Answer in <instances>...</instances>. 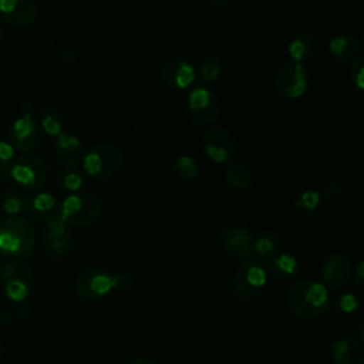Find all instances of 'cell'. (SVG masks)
<instances>
[{"label": "cell", "mask_w": 364, "mask_h": 364, "mask_svg": "<svg viewBox=\"0 0 364 364\" xmlns=\"http://www.w3.org/2000/svg\"><path fill=\"white\" fill-rule=\"evenodd\" d=\"M331 355L336 364H364L363 344L353 337L337 340L331 347Z\"/></svg>", "instance_id": "cell-20"}, {"label": "cell", "mask_w": 364, "mask_h": 364, "mask_svg": "<svg viewBox=\"0 0 364 364\" xmlns=\"http://www.w3.org/2000/svg\"><path fill=\"white\" fill-rule=\"evenodd\" d=\"M34 284L33 273L23 262H9L0 272V287L13 301H23L31 293Z\"/></svg>", "instance_id": "cell-6"}, {"label": "cell", "mask_w": 364, "mask_h": 364, "mask_svg": "<svg viewBox=\"0 0 364 364\" xmlns=\"http://www.w3.org/2000/svg\"><path fill=\"white\" fill-rule=\"evenodd\" d=\"M361 282H363V262H360L357 266V283L361 284Z\"/></svg>", "instance_id": "cell-38"}, {"label": "cell", "mask_w": 364, "mask_h": 364, "mask_svg": "<svg viewBox=\"0 0 364 364\" xmlns=\"http://www.w3.org/2000/svg\"><path fill=\"white\" fill-rule=\"evenodd\" d=\"M85 152L87 151L78 136L67 132H63L57 136L55 155L61 164L70 168H75L82 162Z\"/></svg>", "instance_id": "cell-18"}, {"label": "cell", "mask_w": 364, "mask_h": 364, "mask_svg": "<svg viewBox=\"0 0 364 364\" xmlns=\"http://www.w3.org/2000/svg\"><path fill=\"white\" fill-rule=\"evenodd\" d=\"M124 155L121 149L109 142H102L85 152L82 159L84 171L97 179H108L114 176L122 166Z\"/></svg>", "instance_id": "cell-4"}, {"label": "cell", "mask_w": 364, "mask_h": 364, "mask_svg": "<svg viewBox=\"0 0 364 364\" xmlns=\"http://www.w3.org/2000/svg\"><path fill=\"white\" fill-rule=\"evenodd\" d=\"M27 212L30 216L38 222H46L50 218L60 213V208L57 205L55 198L51 193L41 192L27 202Z\"/></svg>", "instance_id": "cell-22"}, {"label": "cell", "mask_w": 364, "mask_h": 364, "mask_svg": "<svg viewBox=\"0 0 364 364\" xmlns=\"http://www.w3.org/2000/svg\"><path fill=\"white\" fill-rule=\"evenodd\" d=\"M102 212L100 198L88 191H78L67 196L61 206L60 215L63 220L75 228H87L98 220Z\"/></svg>", "instance_id": "cell-3"}, {"label": "cell", "mask_w": 364, "mask_h": 364, "mask_svg": "<svg viewBox=\"0 0 364 364\" xmlns=\"http://www.w3.org/2000/svg\"><path fill=\"white\" fill-rule=\"evenodd\" d=\"M202 145L206 156L216 164L230 161L236 154V139L232 132L222 127L209 128L202 138Z\"/></svg>", "instance_id": "cell-11"}, {"label": "cell", "mask_w": 364, "mask_h": 364, "mask_svg": "<svg viewBox=\"0 0 364 364\" xmlns=\"http://www.w3.org/2000/svg\"><path fill=\"white\" fill-rule=\"evenodd\" d=\"M118 284H121L119 276H109L98 267H88L77 277V291L87 300L102 299Z\"/></svg>", "instance_id": "cell-10"}, {"label": "cell", "mask_w": 364, "mask_h": 364, "mask_svg": "<svg viewBox=\"0 0 364 364\" xmlns=\"http://www.w3.org/2000/svg\"><path fill=\"white\" fill-rule=\"evenodd\" d=\"M338 304H340V309L347 311V313H351L354 311L357 307H358V300L354 294L351 293H346L341 296V299L338 300Z\"/></svg>", "instance_id": "cell-35"}, {"label": "cell", "mask_w": 364, "mask_h": 364, "mask_svg": "<svg viewBox=\"0 0 364 364\" xmlns=\"http://www.w3.org/2000/svg\"><path fill=\"white\" fill-rule=\"evenodd\" d=\"M10 176L26 189H40L48 178V168L43 159L31 154H23L10 166Z\"/></svg>", "instance_id": "cell-8"}, {"label": "cell", "mask_w": 364, "mask_h": 364, "mask_svg": "<svg viewBox=\"0 0 364 364\" xmlns=\"http://www.w3.org/2000/svg\"><path fill=\"white\" fill-rule=\"evenodd\" d=\"M321 202H323V198L318 191L307 189V191H303L296 198L291 209H293V213L299 218H310L318 210Z\"/></svg>", "instance_id": "cell-23"}, {"label": "cell", "mask_w": 364, "mask_h": 364, "mask_svg": "<svg viewBox=\"0 0 364 364\" xmlns=\"http://www.w3.org/2000/svg\"><path fill=\"white\" fill-rule=\"evenodd\" d=\"M222 70H223V63H222L220 57L210 54V55H206L200 61L198 74H199V78L202 82L209 84V82L216 81L220 77Z\"/></svg>", "instance_id": "cell-26"}, {"label": "cell", "mask_w": 364, "mask_h": 364, "mask_svg": "<svg viewBox=\"0 0 364 364\" xmlns=\"http://www.w3.org/2000/svg\"><path fill=\"white\" fill-rule=\"evenodd\" d=\"M361 50V44L357 37L341 34L336 36L328 41V53L341 63L354 60Z\"/></svg>", "instance_id": "cell-21"}, {"label": "cell", "mask_w": 364, "mask_h": 364, "mask_svg": "<svg viewBox=\"0 0 364 364\" xmlns=\"http://www.w3.org/2000/svg\"><path fill=\"white\" fill-rule=\"evenodd\" d=\"M44 243L47 250L57 256L70 250L73 237L68 225L63 220L60 213L44 222Z\"/></svg>", "instance_id": "cell-14"}, {"label": "cell", "mask_w": 364, "mask_h": 364, "mask_svg": "<svg viewBox=\"0 0 364 364\" xmlns=\"http://www.w3.org/2000/svg\"><path fill=\"white\" fill-rule=\"evenodd\" d=\"M267 282L264 267L256 260H246L233 274L232 287L237 297L243 300L259 296Z\"/></svg>", "instance_id": "cell-9"}, {"label": "cell", "mask_w": 364, "mask_h": 364, "mask_svg": "<svg viewBox=\"0 0 364 364\" xmlns=\"http://www.w3.org/2000/svg\"><path fill=\"white\" fill-rule=\"evenodd\" d=\"M37 16L31 0H0V18L13 27L30 26Z\"/></svg>", "instance_id": "cell-15"}, {"label": "cell", "mask_w": 364, "mask_h": 364, "mask_svg": "<svg viewBox=\"0 0 364 364\" xmlns=\"http://www.w3.org/2000/svg\"><path fill=\"white\" fill-rule=\"evenodd\" d=\"M159 77L168 87L185 90L192 85L196 71L188 58L182 55H169L161 63Z\"/></svg>", "instance_id": "cell-12"}, {"label": "cell", "mask_w": 364, "mask_h": 364, "mask_svg": "<svg viewBox=\"0 0 364 364\" xmlns=\"http://www.w3.org/2000/svg\"><path fill=\"white\" fill-rule=\"evenodd\" d=\"M318 192H320L323 200L324 199H327V200L337 199L343 193V185L337 181H328L321 186V189Z\"/></svg>", "instance_id": "cell-33"}, {"label": "cell", "mask_w": 364, "mask_h": 364, "mask_svg": "<svg viewBox=\"0 0 364 364\" xmlns=\"http://www.w3.org/2000/svg\"><path fill=\"white\" fill-rule=\"evenodd\" d=\"M350 77L353 85H355L358 90L364 88V57L357 55L351 65H350Z\"/></svg>", "instance_id": "cell-32"}, {"label": "cell", "mask_w": 364, "mask_h": 364, "mask_svg": "<svg viewBox=\"0 0 364 364\" xmlns=\"http://www.w3.org/2000/svg\"><path fill=\"white\" fill-rule=\"evenodd\" d=\"M287 303L297 317L316 318L328 306V291L324 284L316 280H301L290 289Z\"/></svg>", "instance_id": "cell-1"}, {"label": "cell", "mask_w": 364, "mask_h": 364, "mask_svg": "<svg viewBox=\"0 0 364 364\" xmlns=\"http://www.w3.org/2000/svg\"><path fill=\"white\" fill-rule=\"evenodd\" d=\"M41 129L50 136H58L64 132V118L63 115L53 108H47L40 115Z\"/></svg>", "instance_id": "cell-27"}, {"label": "cell", "mask_w": 364, "mask_h": 364, "mask_svg": "<svg viewBox=\"0 0 364 364\" xmlns=\"http://www.w3.org/2000/svg\"><path fill=\"white\" fill-rule=\"evenodd\" d=\"M173 169L179 176H182L183 179H188V181L196 179V176L199 175V166H198L196 161L189 155L178 156L173 162Z\"/></svg>", "instance_id": "cell-29"}, {"label": "cell", "mask_w": 364, "mask_h": 364, "mask_svg": "<svg viewBox=\"0 0 364 364\" xmlns=\"http://www.w3.org/2000/svg\"><path fill=\"white\" fill-rule=\"evenodd\" d=\"M36 247V233L28 220L21 216H9L0 222V252L24 259Z\"/></svg>", "instance_id": "cell-2"}, {"label": "cell", "mask_w": 364, "mask_h": 364, "mask_svg": "<svg viewBox=\"0 0 364 364\" xmlns=\"http://www.w3.org/2000/svg\"><path fill=\"white\" fill-rule=\"evenodd\" d=\"M226 183L233 191H246L252 185L250 169L237 162H232L226 166Z\"/></svg>", "instance_id": "cell-25"}, {"label": "cell", "mask_w": 364, "mask_h": 364, "mask_svg": "<svg viewBox=\"0 0 364 364\" xmlns=\"http://www.w3.org/2000/svg\"><path fill=\"white\" fill-rule=\"evenodd\" d=\"M225 249L236 257H250L253 255V235L243 226H229L222 232Z\"/></svg>", "instance_id": "cell-16"}, {"label": "cell", "mask_w": 364, "mask_h": 364, "mask_svg": "<svg viewBox=\"0 0 364 364\" xmlns=\"http://www.w3.org/2000/svg\"><path fill=\"white\" fill-rule=\"evenodd\" d=\"M324 283L330 287V289H340L344 287L351 276H353V267L350 260L340 253L331 255L323 266L321 270Z\"/></svg>", "instance_id": "cell-17"}, {"label": "cell", "mask_w": 364, "mask_h": 364, "mask_svg": "<svg viewBox=\"0 0 364 364\" xmlns=\"http://www.w3.org/2000/svg\"><path fill=\"white\" fill-rule=\"evenodd\" d=\"M14 156V148L9 144V141H0V172L10 169L11 159Z\"/></svg>", "instance_id": "cell-34"}, {"label": "cell", "mask_w": 364, "mask_h": 364, "mask_svg": "<svg viewBox=\"0 0 364 364\" xmlns=\"http://www.w3.org/2000/svg\"><path fill=\"white\" fill-rule=\"evenodd\" d=\"M262 266L264 267L266 273L272 274L277 280H290L299 272V264L296 257L286 252L273 253L272 256L263 260Z\"/></svg>", "instance_id": "cell-19"}, {"label": "cell", "mask_w": 364, "mask_h": 364, "mask_svg": "<svg viewBox=\"0 0 364 364\" xmlns=\"http://www.w3.org/2000/svg\"><path fill=\"white\" fill-rule=\"evenodd\" d=\"M0 38H1V31H0Z\"/></svg>", "instance_id": "cell-39"}, {"label": "cell", "mask_w": 364, "mask_h": 364, "mask_svg": "<svg viewBox=\"0 0 364 364\" xmlns=\"http://www.w3.org/2000/svg\"><path fill=\"white\" fill-rule=\"evenodd\" d=\"M314 50V40L307 33L296 34L290 43L287 44V54L290 61L294 63H304Z\"/></svg>", "instance_id": "cell-24"}, {"label": "cell", "mask_w": 364, "mask_h": 364, "mask_svg": "<svg viewBox=\"0 0 364 364\" xmlns=\"http://www.w3.org/2000/svg\"><path fill=\"white\" fill-rule=\"evenodd\" d=\"M129 364H156V363L149 360V358H135Z\"/></svg>", "instance_id": "cell-37"}, {"label": "cell", "mask_w": 364, "mask_h": 364, "mask_svg": "<svg viewBox=\"0 0 364 364\" xmlns=\"http://www.w3.org/2000/svg\"><path fill=\"white\" fill-rule=\"evenodd\" d=\"M27 202H28V199H26L23 195L11 192L3 198L1 205H3L4 212H7L11 216H17L20 212L27 209Z\"/></svg>", "instance_id": "cell-31"}, {"label": "cell", "mask_w": 364, "mask_h": 364, "mask_svg": "<svg viewBox=\"0 0 364 364\" xmlns=\"http://www.w3.org/2000/svg\"><path fill=\"white\" fill-rule=\"evenodd\" d=\"M38 142L40 131L30 112L18 117L10 127L9 144L14 148V151L30 152L38 145Z\"/></svg>", "instance_id": "cell-13"}, {"label": "cell", "mask_w": 364, "mask_h": 364, "mask_svg": "<svg viewBox=\"0 0 364 364\" xmlns=\"http://www.w3.org/2000/svg\"><path fill=\"white\" fill-rule=\"evenodd\" d=\"M279 252V240L274 233L264 232L253 242V253H257L262 260L267 259L273 253Z\"/></svg>", "instance_id": "cell-28"}, {"label": "cell", "mask_w": 364, "mask_h": 364, "mask_svg": "<svg viewBox=\"0 0 364 364\" xmlns=\"http://www.w3.org/2000/svg\"><path fill=\"white\" fill-rule=\"evenodd\" d=\"M82 175L74 169H65L58 176V186L68 192H78L82 186Z\"/></svg>", "instance_id": "cell-30"}, {"label": "cell", "mask_w": 364, "mask_h": 364, "mask_svg": "<svg viewBox=\"0 0 364 364\" xmlns=\"http://www.w3.org/2000/svg\"><path fill=\"white\" fill-rule=\"evenodd\" d=\"M310 75L303 63H284L274 75L276 91L286 100H299L309 90Z\"/></svg>", "instance_id": "cell-7"}, {"label": "cell", "mask_w": 364, "mask_h": 364, "mask_svg": "<svg viewBox=\"0 0 364 364\" xmlns=\"http://www.w3.org/2000/svg\"><path fill=\"white\" fill-rule=\"evenodd\" d=\"M233 0H208V3L215 9H226Z\"/></svg>", "instance_id": "cell-36"}, {"label": "cell", "mask_w": 364, "mask_h": 364, "mask_svg": "<svg viewBox=\"0 0 364 364\" xmlns=\"http://www.w3.org/2000/svg\"><path fill=\"white\" fill-rule=\"evenodd\" d=\"M188 117L196 125H210L220 114V102L215 91L206 85L192 88L186 97Z\"/></svg>", "instance_id": "cell-5"}]
</instances>
